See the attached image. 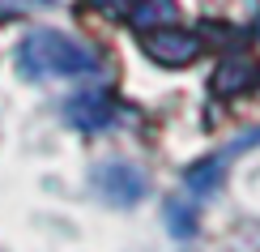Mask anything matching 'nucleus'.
Returning <instances> with one entry per match:
<instances>
[]
</instances>
